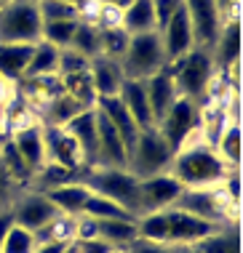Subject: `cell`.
Segmentation results:
<instances>
[{
    "label": "cell",
    "mask_w": 243,
    "mask_h": 253,
    "mask_svg": "<svg viewBox=\"0 0 243 253\" xmlns=\"http://www.w3.org/2000/svg\"><path fill=\"white\" fill-rule=\"evenodd\" d=\"M67 48L83 53L86 59L99 56V27L91 24V22H83V19H80L78 27H75V35H72V40H69Z\"/></svg>",
    "instance_id": "836d02e7"
},
{
    "label": "cell",
    "mask_w": 243,
    "mask_h": 253,
    "mask_svg": "<svg viewBox=\"0 0 243 253\" xmlns=\"http://www.w3.org/2000/svg\"><path fill=\"white\" fill-rule=\"evenodd\" d=\"M59 78H61V75H59ZM61 88H64V93H69L72 99H78L83 107H96V91H94L91 72H88V70L64 75V78H61Z\"/></svg>",
    "instance_id": "4dcf8cb0"
},
{
    "label": "cell",
    "mask_w": 243,
    "mask_h": 253,
    "mask_svg": "<svg viewBox=\"0 0 243 253\" xmlns=\"http://www.w3.org/2000/svg\"><path fill=\"white\" fill-rule=\"evenodd\" d=\"M35 43H0V78L5 83H19L27 72Z\"/></svg>",
    "instance_id": "cb8c5ba5"
},
{
    "label": "cell",
    "mask_w": 243,
    "mask_h": 253,
    "mask_svg": "<svg viewBox=\"0 0 243 253\" xmlns=\"http://www.w3.org/2000/svg\"><path fill=\"white\" fill-rule=\"evenodd\" d=\"M126 248H128L126 253H174L169 245H158V243H147V240H134Z\"/></svg>",
    "instance_id": "c3c4849f"
},
{
    "label": "cell",
    "mask_w": 243,
    "mask_h": 253,
    "mask_svg": "<svg viewBox=\"0 0 243 253\" xmlns=\"http://www.w3.org/2000/svg\"><path fill=\"white\" fill-rule=\"evenodd\" d=\"M182 8L190 19L192 35H195V45L208 48L217 43L219 30H222V13L214 0H182Z\"/></svg>",
    "instance_id": "30bf717a"
},
{
    "label": "cell",
    "mask_w": 243,
    "mask_h": 253,
    "mask_svg": "<svg viewBox=\"0 0 243 253\" xmlns=\"http://www.w3.org/2000/svg\"><path fill=\"white\" fill-rule=\"evenodd\" d=\"M96 168H128L126 144L99 109H96Z\"/></svg>",
    "instance_id": "7c38bea8"
},
{
    "label": "cell",
    "mask_w": 243,
    "mask_h": 253,
    "mask_svg": "<svg viewBox=\"0 0 243 253\" xmlns=\"http://www.w3.org/2000/svg\"><path fill=\"white\" fill-rule=\"evenodd\" d=\"M182 8V0H152V13H155V30L161 32L166 22Z\"/></svg>",
    "instance_id": "7bdbcfd3"
},
{
    "label": "cell",
    "mask_w": 243,
    "mask_h": 253,
    "mask_svg": "<svg viewBox=\"0 0 243 253\" xmlns=\"http://www.w3.org/2000/svg\"><path fill=\"white\" fill-rule=\"evenodd\" d=\"M88 72H91V83H94L96 99H99V96H118L123 80H126L121 61L107 59V56H94Z\"/></svg>",
    "instance_id": "44dd1931"
},
{
    "label": "cell",
    "mask_w": 243,
    "mask_h": 253,
    "mask_svg": "<svg viewBox=\"0 0 243 253\" xmlns=\"http://www.w3.org/2000/svg\"><path fill=\"white\" fill-rule=\"evenodd\" d=\"M99 3H102V5H113V8H121V11H123V8H128L134 0H99Z\"/></svg>",
    "instance_id": "816d5d0a"
},
{
    "label": "cell",
    "mask_w": 243,
    "mask_h": 253,
    "mask_svg": "<svg viewBox=\"0 0 243 253\" xmlns=\"http://www.w3.org/2000/svg\"><path fill=\"white\" fill-rule=\"evenodd\" d=\"M38 13H40L43 22H69V19H80L78 8H75L72 3H64V0H40Z\"/></svg>",
    "instance_id": "60d3db41"
},
{
    "label": "cell",
    "mask_w": 243,
    "mask_h": 253,
    "mask_svg": "<svg viewBox=\"0 0 243 253\" xmlns=\"http://www.w3.org/2000/svg\"><path fill=\"white\" fill-rule=\"evenodd\" d=\"M80 109H88V107H83L78 99H72L69 93L61 91L59 96H54L46 104V123L48 126H64V123L72 120Z\"/></svg>",
    "instance_id": "1f68e13d"
},
{
    "label": "cell",
    "mask_w": 243,
    "mask_h": 253,
    "mask_svg": "<svg viewBox=\"0 0 243 253\" xmlns=\"http://www.w3.org/2000/svg\"><path fill=\"white\" fill-rule=\"evenodd\" d=\"M121 19H123L121 8L99 3V13H96V27H99V30H104V27H121Z\"/></svg>",
    "instance_id": "f6af8a7d"
},
{
    "label": "cell",
    "mask_w": 243,
    "mask_h": 253,
    "mask_svg": "<svg viewBox=\"0 0 243 253\" xmlns=\"http://www.w3.org/2000/svg\"><path fill=\"white\" fill-rule=\"evenodd\" d=\"M43 144H46V160L48 163H59L69 170L83 176L86 168V160H83V152L78 147V141L69 136L61 126H43Z\"/></svg>",
    "instance_id": "8fae6325"
},
{
    "label": "cell",
    "mask_w": 243,
    "mask_h": 253,
    "mask_svg": "<svg viewBox=\"0 0 243 253\" xmlns=\"http://www.w3.org/2000/svg\"><path fill=\"white\" fill-rule=\"evenodd\" d=\"M11 141H13L16 152L22 155V160L27 163V168H30L32 173L46 163L43 126H38V123H27V126H22V128H16V131H13Z\"/></svg>",
    "instance_id": "ffe728a7"
},
{
    "label": "cell",
    "mask_w": 243,
    "mask_h": 253,
    "mask_svg": "<svg viewBox=\"0 0 243 253\" xmlns=\"http://www.w3.org/2000/svg\"><path fill=\"white\" fill-rule=\"evenodd\" d=\"M40 30L43 19L32 0H13L0 8V43H38Z\"/></svg>",
    "instance_id": "52a82bcc"
},
{
    "label": "cell",
    "mask_w": 243,
    "mask_h": 253,
    "mask_svg": "<svg viewBox=\"0 0 243 253\" xmlns=\"http://www.w3.org/2000/svg\"><path fill=\"white\" fill-rule=\"evenodd\" d=\"M78 243V253H113V245L104 243L102 237H91V240H75Z\"/></svg>",
    "instance_id": "7dc6e473"
},
{
    "label": "cell",
    "mask_w": 243,
    "mask_h": 253,
    "mask_svg": "<svg viewBox=\"0 0 243 253\" xmlns=\"http://www.w3.org/2000/svg\"><path fill=\"white\" fill-rule=\"evenodd\" d=\"M80 216H91V218H139V216L131 213V211L123 208V205L107 200V197H102V195H94V192L86 200V208H83Z\"/></svg>",
    "instance_id": "8d00e7d4"
},
{
    "label": "cell",
    "mask_w": 243,
    "mask_h": 253,
    "mask_svg": "<svg viewBox=\"0 0 243 253\" xmlns=\"http://www.w3.org/2000/svg\"><path fill=\"white\" fill-rule=\"evenodd\" d=\"M171 208H179L184 213H192L203 221H211L217 227H227V221H238V208L227 200L222 184L217 187H198V189H182L177 203Z\"/></svg>",
    "instance_id": "277c9868"
},
{
    "label": "cell",
    "mask_w": 243,
    "mask_h": 253,
    "mask_svg": "<svg viewBox=\"0 0 243 253\" xmlns=\"http://www.w3.org/2000/svg\"><path fill=\"white\" fill-rule=\"evenodd\" d=\"M128 40L131 35L123 27H104V30H99V56L121 61L128 48Z\"/></svg>",
    "instance_id": "d6a6232c"
},
{
    "label": "cell",
    "mask_w": 243,
    "mask_h": 253,
    "mask_svg": "<svg viewBox=\"0 0 243 253\" xmlns=\"http://www.w3.org/2000/svg\"><path fill=\"white\" fill-rule=\"evenodd\" d=\"M211 61L217 72H225L230 67L241 64V24L238 22H222L219 38L211 45Z\"/></svg>",
    "instance_id": "ac0fdd59"
},
{
    "label": "cell",
    "mask_w": 243,
    "mask_h": 253,
    "mask_svg": "<svg viewBox=\"0 0 243 253\" xmlns=\"http://www.w3.org/2000/svg\"><path fill=\"white\" fill-rule=\"evenodd\" d=\"M198 120H200V112H198V101L187 99V96H179L174 104L169 107V112L158 120V133L166 139L174 152L182 149L184 144L195 141L198 136Z\"/></svg>",
    "instance_id": "ba28073f"
},
{
    "label": "cell",
    "mask_w": 243,
    "mask_h": 253,
    "mask_svg": "<svg viewBox=\"0 0 243 253\" xmlns=\"http://www.w3.org/2000/svg\"><path fill=\"white\" fill-rule=\"evenodd\" d=\"M80 181L94 195H102L107 200L123 205L136 216L139 211V179L128 168H88L83 170Z\"/></svg>",
    "instance_id": "3957f363"
},
{
    "label": "cell",
    "mask_w": 243,
    "mask_h": 253,
    "mask_svg": "<svg viewBox=\"0 0 243 253\" xmlns=\"http://www.w3.org/2000/svg\"><path fill=\"white\" fill-rule=\"evenodd\" d=\"M35 245H38V243H35V232L19 227V224H13V227L8 229V235H5L0 253H32Z\"/></svg>",
    "instance_id": "ab89813d"
},
{
    "label": "cell",
    "mask_w": 243,
    "mask_h": 253,
    "mask_svg": "<svg viewBox=\"0 0 243 253\" xmlns=\"http://www.w3.org/2000/svg\"><path fill=\"white\" fill-rule=\"evenodd\" d=\"M214 149H217V155L230 168H238V163H241V131H238V123H227V128L222 131V136L217 139Z\"/></svg>",
    "instance_id": "d590c367"
},
{
    "label": "cell",
    "mask_w": 243,
    "mask_h": 253,
    "mask_svg": "<svg viewBox=\"0 0 243 253\" xmlns=\"http://www.w3.org/2000/svg\"><path fill=\"white\" fill-rule=\"evenodd\" d=\"M38 187L43 189H54V187H61V184H69V181H80V173H75V170H69L64 166H59V163H43L38 170Z\"/></svg>",
    "instance_id": "74e56055"
},
{
    "label": "cell",
    "mask_w": 243,
    "mask_h": 253,
    "mask_svg": "<svg viewBox=\"0 0 243 253\" xmlns=\"http://www.w3.org/2000/svg\"><path fill=\"white\" fill-rule=\"evenodd\" d=\"M64 3H72V5H75V8H78V5L83 3V0H64Z\"/></svg>",
    "instance_id": "6f0895ef"
},
{
    "label": "cell",
    "mask_w": 243,
    "mask_h": 253,
    "mask_svg": "<svg viewBox=\"0 0 243 253\" xmlns=\"http://www.w3.org/2000/svg\"><path fill=\"white\" fill-rule=\"evenodd\" d=\"M144 88H147V101H150V109H152V120H155V126H158V120H161L163 115L169 112V107L179 99L177 85H174V78L169 75V70L163 67L161 72H155L152 78L144 80Z\"/></svg>",
    "instance_id": "7402d4cb"
},
{
    "label": "cell",
    "mask_w": 243,
    "mask_h": 253,
    "mask_svg": "<svg viewBox=\"0 0 243 253\" xmlns=\"http://www.w3.org/2000/svg\"><path fill=\"white\" fill-rule=\"evenodd\" d=\"M166 70L174 78V85H177L179 96H187L192 101H200L208 88V80L214 78V61H211V51L208 48H190L184 56L174 59L166 64Z\"/></svg>",
    "instance_id": "7a4b0ae2"
},
{
    "label": "cell",
    "mask_w": 243,
    "mask_h": 253,
    "mask_svg": "<svg viewBox=\"0 0 243 253\" xmlns=\"http://www.w3.org/2000/svg\"><path fill=\"white\" fill-rule=\"evenodd\" d=\"M11 213H13V224H19V227H24L30 232H38V229H43L59 211L54 208L51 200H48L43 192H38V195L22 197L16 208H11Z\"/></svg>",
    "instance_id": "9a60e30c"
},
{
    "label": "cell",
    "mask_w": 243,
    "mask_h": 253,
    "mask_svg": "<svg viewBox=\"0 0 243 253\" xmlns=\"http://www.w3.org/2000/svg\"><path fill=\"white\" fill-rule=\"evenodd\" d=\"M166 216H169V245H195L198 240L219 229L217 224L203 221V218L184 213L179 208H169Z\"/></svg>",
    "instance_id": "4fadbf2b"
},
{
    "label": "cell",
    "mask_w": 243,
    "mask_h": 253,
    "mask_svg": "<svg viewBox=\"0 0 243 253\" xmlns=\"http://www.w3.org/2000/svg\"><path fill=\"white\" fill-rule=\"evenodd\" d=\"M241 173H238V168H233L230 173L225 176V181H222V189H225V195H227V200H230L235 208L241 205Z\"/></svg>",
    "instance_id": "ee69618b"
},
{
    "label": "cell",
    "mask_w": 243,
    "mask_h": 253,
    "mask_svg": "<svg viewBox=\"0 0 243 253\" xmlns=\"http://www.w3.org/2000/svg\"><path fill=\"white\" fill-rule=\"evenodd\" d=\"M0 170H3L8 179H16V181H24L32 176V170L27 168V163L22 160V155L16 152V147H13L11 139H5L3 144H0Z\"/></svg>",
    "instance_id": "e575fe53"
},
{
    "label": "cell",
    "mask_w": 243,
    "mask_h": 253,
    "mask_svg": "<svg viewBox=\"0 0 243 253\" xmlns=\"http://www.w3.org/2000/svg\"><path fill=\"white\" fill-rule=\"evenodd\" d=\"M121 27L128 32V35L158 32L155 30V13H152V0H134L128 8H123Z\"/></svg>",
    "instance_id": "4316f807"
},
{
    "label": "cell",
    "mask_w": 243,
    "mask_h": 253,
    "mask_svg": "<svg viewBox=\"0 0 243 253\" xmlns=\"http://www.w3.org/2000/svg\"><path fill=\"white\" fill-rule=\"evenodd\" d=\"M59 51L57 45L46 43V40H38L32 45V56L30 64H27L24 78H46V75H59Z\"/></svg>",
    "instance_id": "484cf974"
},
{
    "label": "cell",
    "mask_w": 243,
    "mask_h": 253,
    "mask_svg": "<svg viewBox=\"0 0 243 253\" xmlns=\"http://www.w3.org/2000/svg\"><path fill=\"white\" fill-rule=\"evenodd\" d=\"M198 253H241V237H238V227L227 229V227H219L217 232H211L208 237L198 240L192 245Z\"/></svg>",
    "instance_id": "f1b7e54d"
},
{
    "label": "cell",
    "mask_w": 243,
    "mask_h": 253,
    "mask_svg": "<svg viewBox=\"0 0 243 253\" xmlns=\"http://www.w3.org/2000/svg\"><path fill=\"white\" fill-rule=\"evenodd\" d=\"M169 64L163 53V43L158 32H142V35H131L128 48L121 59L123 75L128 80H147L155 72H161Z\"/></svg>",
    "instance_id": "5b68a950"
},
{
    "label": "cell",
    "mask_w": 243,
    "mask_h": 253,
    "mask_svg": "<svg viewBox=\"0 0 243 253\" xmlns=\"http://www.w3.org/2000/svg\"><path fill=\"white\" fill-rule=\"evenodd\" d=\"M230 166L217 155V149L206 144L203 139L190 141L182 149L174 152V160L169 166V173L182 184L184 189H198V187H217L225 181L230 173Z\"/></svg>",
    "instance_id": "6da1fadb"
},
{
    "label": "cell",
    "mask_w": 243,
    "mask_h": 253,
    "mask_svg": "<svg viewBox=\"0 0 243 253\" xmlns=\"http://www.w3.org/2000/svg\"><path fill=\"white\" fill-rule=\"evenodd\" d=\"M61 253H78V243H75V240H72V243H67Z\"/></svg>",
    "instance_id": "11a10c76"
},
{
    "label": "cell",
    "mask_w": 243,
    "mask_h": 253,
    "mask_svg": "<svg viewBox=\"0 0 243 253\" xmlns=\"http://www.w3.org/2000/svg\"><path fill=\"white\" fill-rule=\"evenodd\" d=\"M80 19H69V22H43V30H40V40L57 45V48H67L69 40L75 35V27H78Z\"/></svg>",
    "instance_id": "f35d334b"
},
{
    "label": "cell",
    "mask_w": 243,
    "mask_h": 253,
    "mask_svg": "<svg viewBox=\"0 0 243 253\" xmlns=\"http://www.w3.org/2000/svg\"><path fill=\"white\" fill-rule=\"evenodd\" d=\"M171 251H174V253H198L195 248H192V245H174Z\"/></svg>",
    "instance_id": "db71d44e"
},
{
    "label": "cell",
    "mask_w": 243,
    "mask_h": 253,
    "mask_svg": "<svg viewBox=\"0 0 243 253\" xmlns=\"http://www.w3.org/2000/svg\"><path fill=\"white\" fill-rule=\"evenodd\" d=\"M118 99L123 101V107L128 109V115L134 118L136 128L144 131V128H155V120H152V109L147 101V88H144V80H123L121 91H118Z\"/></svg>",
    "instance_id": "d6986e66"
},
{
    "label": "cell",
    "mask_w": 243,
    "mask_h": 253,
    "mask_svg": "<svg viewBox=\"0 0 243 253\" xmlns=\"http://www.w3.org/2000/svg\"><path fill=\"white\" fill-rule=\"evenodd\" d=\"M67 243H38L32 253H61Z\"/></svg>",
    "instance_id": "f907efd6"
},
{
    "label": "cell",
    "mask_w": 243,
    "mask_h": 253,
    "mask_svg": "<svg viewBox=\"0 0 243 253\" xmlns=\"http://www.w3.org/2000/svg\"><path fill=\"white\" fill-rule=\"evenodd\" d=\"M43 195L51 200V205L59 211V213L80 216L83 208H86V200L91 197V189H88L83 181H69V184H61V187L46 189Z\"/></svg>",
    "instance_id": "603a6c76"
},
{
    "label": "cell",
    "mask_w": 243,
    "mask_h": 253,
    "mask_svg": "<svg viewBox=\"0 0 243 253\" xmlns=\"http://www.w3.org/2000/svg\"><path fill=\"white\" fill-rule=\"evenodd\" d=\"M96 235L113 248H123L136 240V218H96Z\"/></svg>",
    "instance_id": "d4e9b609"
},
{
    "label": "cell",
    "mask_w": 243,
    "mask_h": 253,
    "mask_svg": "<svg viewBox=\"0 0 243 253\" xmlns=\"http://www.w3.org/2000/svg\"><path fill=\"white\" fill-rule=\"evenodd\" d=\"M96 109H99L104 118L113 123V128L118 131V136L123 139V144H126V152L131 155V152H134L136 139H139V128H136L134 118L128 115V109L123 107V101L118 96H99V99H96Z\"/></svg>",
    "instance_id": "e0dca14e"
},
{
    "label": "cell",
    "mask_w": 243,
    "mask_h": 253,
    "mask_svg": "<svg viewBox=\"0 0 243 253\" xmlns=\"http://www.w3.org/2000/svg\"><path fill=\"white\" fill-rule=\"evenodd\" d=\"M8 3H13V0H0V8H3V5H8Z\"/></svg>",
    "instance_id": "680465c9"
},
{
    "label": "cell",
    "mask_w": 243,
    "mask_h": 253,
    "mask_svg": "<svg viewBox=\"0 0 243 253\" xmlns=\"http://www.w3.org/2000/svg\"><path fill=\"white\" fill-rule=\"evenodd\" d=\"M174 160V149L166 144V139L158 133V128L139 131L134 152L128 155V170L136 179H147L155 173H166Z\"/></svg>",
    "instance_id": "8992f818"
},
{
    "label": "cell",
    "mask_w": 243,
    "mask_h": 253,
    "mask_svg": "<svg viewBox=\"0 0 243 253\" xmlns=\"http://www.w3.org/2000/svg\"><path fill=\"white\" fill-rule=\"evenodd\" d=\"M166 211H155V213H144L136 218V240L169 245V216H166Z\"/></svg>",
    "instance_id": "83f0119b"
},
{
    "label": "cell",
    "mask_w": 243,
    "mask_h": 253,
    "mask_svg": "<svg viewBox=\"0 0 243 253\" xmlns=\"http://www.w3.org/2000/svg\"><path fill=\"white\" fill-rule=\"evenodd\" d=\"M8 85H11V83H5V80L0 78V93H5V91H8Z\"/></svg>",
    "instance_id": "9f6ffc18"
},
{
    "label": "cell",
    "mask_w": 243,
    "mask_h": 253,
    "mask_svg": "<svg viewBox=\"0 0 243 253\" xmlns=\"http://www.w3.org/2000/svg\"><path fill=\"white\" fill-rule=\"evenodd\" d=\"M182 184L166 170V173H155L147 179H139V211L136 216L155 213V211H166L177 203V197L182 195Z\"/></svg>",
    "instance_id": "9c48e42d"
},
{
    "label": "cell",
    "mask_w": 243,
    "mask_h": 253,
    "mask_svg": "<svg viewBox=\"0 0 243 253\" xmlns=\"http://www.w3.org/2000/svg\"><path fill=\"white\" fill-rule=\"evenodd\" d=\"M75 224H78V216L57 213L43 229L35 232V243H72L75 240Z\"/></svg>",
    "instance_id": "f546056e"
},
{
    "label": "cell",
    "mask_w": 243,
    "mask_h": 253,
    "mask_svg": "<svg viewBox=\"0 0 243 253\" xmlns=\"http://www.w3.org/2000/svg\"><path fill=\"white\" fill-rule=\"evenodd\" d=\"M64 131L78 141L86 168H96V107L80 109L69 123H64Z\"/></svg>",
    "instance_id": "2e32d148"
},
{
    "label": "cell",
    "mask_w": 243,
    "mask_h": 253,
    "mask_svg": "<svg viewBox=\"0 0 243 253\" xmlns=\"http://www.w3.org/2000/svg\"><path fill=\"white\" fill-rule=\"evenodd\" d=\"M11 227H13V213H11V208L0 211V248H3V240H5V235H8Z\"/></svg>",
    "instance_id": "681fc988"
},
{
    "label": "cell",
    "mask_w": 243,
    "mask_h": 253,
    "mask_svg": "<svg viewBox=\"0 0 243 253\" xmlns=\"http://www.w3.org/2000/svg\"><path fill=\"white\" fill-rule=\"evenodd\" d=\"M214 3H217V8H219V13H222V16H225V13L230 11L233 5L238 3V0H214Z\"/></svg>",
    "instance_id": "f5cc1de1"
},
{
    "label": "cell",
    "mask_w": 243,
    "mask_h": 253,
    "mask_svg": "<svg viewBox=\"0 0 243 253\" xmlns=\"http://www.w3.org/2000/svg\"><path fill=\"white\" fill-rule=\"evenodd\" d=\"M113 253H126V251H123V248H113Z\"/></svg>",
    "instance_id": "94428289"
},
{
    "label": "cell",
    "mask_w": 243,
    "mask_h": 253,
    "mask_svg": "<svg viewBox=\"0 0 243 253\" xmlns=\"http://www.w3.org/2000/svg\"><path fill=\"white\" fill-rule=\"evenodd\" d=\"M5 139H8V136H5L3 131H0V144H3V141H5Z\"/></svg>",
    "instance_id": "91938a15"
},
{
    "label": "cell",
    "mask_w": 243,
    "mask_h": 253,
    "mask_svg": "<svg viewBox=\"0 0 243 253\" xmlns=\"http://www.w3.org/2000/svg\"><path fill=\"white\" fill-rule=\"evenodd\" d=\"M91 67V59H86L83 53L72 51V48H61L59 51V75H72V72H83Z\"/></svg>",
    "instance_id": "b9f144b4"
},
{
    "label": "cell",
    "mask_w": 243,
    "mask_h": 253,
    "mask_svg": "<svg viewBox=\"0 0 243 253\" xmlns=\"http://www.w3.org/2000/svg\"><path fill=\"white\" fill-rule=\"evenodd\" d=\"M158 35H161V43H163L166 61H174V59L184 56L190 48H195V35H192V27H190V19H187L184 8H179L174 13Z\"/></svg>",
    "instance_id": "5bb4252c"
},
{
    "label": "cell",
    "mask_w": 243,
    "mask_h": 253,
    "mask_svg": "<svg viewBox=\"0 0 243 253\" xmlns=\"http://www.w3.org/2000/svg\"><path fill=\"white\" fill-rule=\"evenodd\" d=\"M32 3H40V0H32Z\"/></svg>",
    "instance_id": "6125c7cd"
},
{
    "label": "cell",
    "mask_w": 243,
    "mask_h": 253,
    "mask_svg": "<svg viewBox=\"0 0 243 253\" xmlns=\"http://www.w3.org/2000/svg\"><path fill=\"white\" fill-rule=\"evenodd\" d=\"M96 235V218L91 216H78V224H75V240H91Z\"/></svg>",
    "instance_id": "bcb514c9"
}]
</instances>
